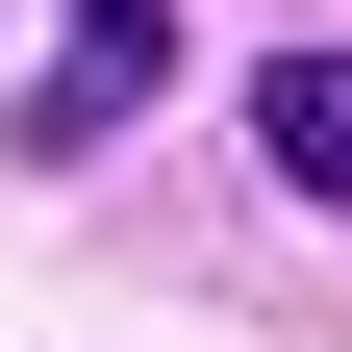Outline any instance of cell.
I'll return each instance as SVG.
<instances>
[{"label": "cell", "mask_w": 352, "mask_h": 352, "mask_svg": "<svg viewBox=\"0 0 352 352\" xmlns=\"http://www.w3.org/2000/svg\"><path fill=\"white\" fill-rule=\"evenodd\" d=\"M252 126H277L302 201H352V51H277V76H252Z\"/></svg>", "instance_id": "cell-2"}, {"label": "cell", "mask_w": 352, "mask_h": 352, "mask_svg": "<svg viewBox=\"0 0 352 352\" xmlns=\"http://www.w3.org/2000/svg\"><path fill=\"white\" fill-rule=\"evenodd\" d=\"M151 76H176V51H151V0H76V25H51V76H25V151H101Z\"/></svg>", "instance_id": "cell-1"}]
</instances>
